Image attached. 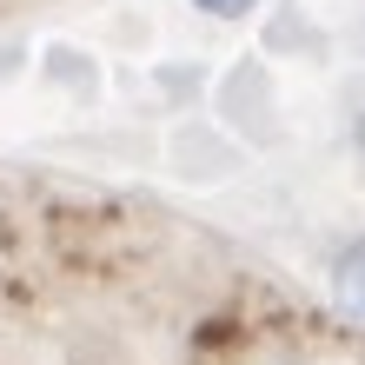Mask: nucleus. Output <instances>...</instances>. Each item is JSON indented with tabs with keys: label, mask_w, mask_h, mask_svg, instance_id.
<instances>
[{
	"label": "nucleus",
	"mask_w": 365,
	"mask_h": 365,
	"mask_svg": "<svg viewBox=\"0 0 365 365\" xmlns=\"http://www.w3.org/2000/svg\"><path fill=\"white\" fill-rule=\"evenodd\" d=\"M339 292H346V306L365 319V240L346 246V259H339Z\"/></svg>",
	"instance_id": "nucleus-1"
},
{
	"label": "nucleus",
	"mask_w": 365,
	"mask_h": 365,
	"mask_svg": "<svg viewBox=\"0 0 365 365\" xmlns=\"http://www.w3.org/2000/svg\"><path fill=\"white\" fill-rule=\"evenodd\" d=\"M192 7H206V14H246L252 0H192Z\"/></svg>",
	"instance_id": "nucleus-2"
},
{
	"label": "nucleus",
	"mask_w": 365,
	"mask_h": 365,
	"mask_svg": "<svg viewBox=\"0 0 365 365\" xmlns=\"http://www.w3.org/2000/svg\"><path fill=\"white\" fill-rule=\"evenodd\" d=\"M14 7H20V0H0V14H14Z\"/></svg>",
	"instance_id": "nucleus-3"
},
{
	"label": "nucleus",
	"mask_w": 365,
	"mask_h": 365,
	"mask_svg": "<svg viewBox=\"0 0 365 365\" xmlns=\"http://www.w3.org/2000/svg\"><path fill=\"white\" fill-rule=\"evenodd\" d=\"M359 146H365V126H359Z\"/></svg>",
	"instance_id": "nucleus-4"
}]
</instances>
